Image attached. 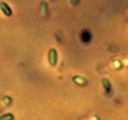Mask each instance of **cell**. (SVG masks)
<instances>
[{
	"label": "cell",
	"instance_id": "obj_4",
	"mask_svg": "<svg viewBox=\"0 0 128 120\" xmlns=\"http://www.w3.org/2000/svg\"><path fill=\"white\" fill-rule=\"evenodd\" d=\"M102 83H104L105 88H106V90H110V83H108V80H102Z\"/></svg>",
	"mask_w": 128,
	"mask_h": 120
},
{
	"label": "cell",
	"instance_id": "obj_3",
	"mask_svg": "<svg viewBox=\"0 0 128 120\" xmlns=\"http://www.w3.org/2000/svg\"><path fill=\"white\" fill-rule=\"evenodd\" d=\"M0 120H14V116L12 113H6V114L0 116Z\"/></svg>",
	"mask_w": 128,
	"mask_h": 120
},
{
	"label": "cell",
	"instance_id": "obj_1",
	"mask_svg": "<svg viewBox=\"0 0 128 120\" xmlns=\"http://www.w3.org/2000/svg\"><path fill=\"white\" fill-rule=\"evenodd\" d=\"M48 59H49V64L55 67L58 64V49L56 48H49V52H48Z\"/></svg>",
	"mask_w": 128,
	"mask_h": 120
},
{
	"label": "cell",
	"instance_id": "obj_2",
	"mask_svg": "<svg viewBox=\"0 0 128 120\" xmlns=\"http://www.w3.org/2000/svg\"><path fill=\"white\" fill-rule=\"evenodd\" d=\"M0 10L3 12V15H4V16H12L13 15V12H12V9H10V7H9V5H7L6 2H0Z\"/></svg>",
	"mask_w": 128,
	"mask_h": 120
}]
</instances>
